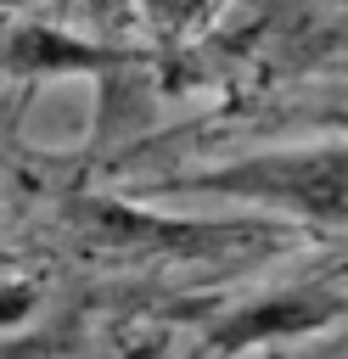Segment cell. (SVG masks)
Masks as SVG:
<instances>
[{
    "mask_svg": "<svg viewBox=\"0 0 348 359\" xmlns=\"http://www.w3.org/2000/svg\"><path fill=\"white\" fill-rule=\"evenodd\" d=\"M28 303H34V286H6L0 292V320H17Z\"/></svg>",
    "mask_w": 348,
    "mask_h": 359,
    "instance_id": "3",
    "label": "cell"
},
{
    "mask_svg": "<svg viewBox=\"0 0 348 359\" xmlns=\"http://www.w3.org/2000/svg\"><path fill=\"white\" fill-rule=\"evenodd\" d=\"M202 185L286 202L309 219H348V151H292V157H253L236 168L208 174Z\"/></svg>",
    "mask_w": 348,
    "mask_h": 359,
    "instance_id": "1",
    "label": "cell"
},
{
    "mask_svg": "<svg viewBox=\"0 0 348 359\" xmlns=\"http://www.w3.org/2000/svg\"><path fill=\"white\" fill-rule=\"evenodd\" d=\"M331 314V303L320 297H275V303H253L241 309L236 320H225L213 331V348H247L258 337H275V331H303V325H320Z\"/></svg>",
    "mask_w": 348,
    "mask_h": 359,
    "instance_id": "2",
    "label": "cell"
}]
</instances>
